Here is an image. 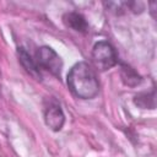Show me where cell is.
<instances>
[{"label":"cell","mask_w":157,"mask_h":157,"mask_svg":"<svg viewBox=\"0 0 157 157\" xmlns=\"http://www.w3.org/2000/svg\"><path fill=\"white\" fill-rule=\"evenodd\" d=\"M67 86L71 92L82 99H91L97 96L99 83L92 66L85 61L75 64L67 74Z\"/></svg>","instance_id":"cell-1"},{"label":"cell","mask_w":157,"mask_h":157,"mask_svg":"<svg viewBox=\"0 0 157 157\" xmlns=\"http://www.w3.org/2000/svg\"><path fill=\"white\" fill-rule=\"evenodd\" d=\"M92 61L101 71L112 69L118 64V55L114 47L104 40L96 43L92 49Z\"/></svg>","instance_id":"cell-2"},{"label":"cell","mask_w":157,"mask_h":157,"mask_svg":"<svg viewBox=\"0 0 157 157\" xmlns=\"http://www.w3.org/2000/svg\"><path fill=\"white\" fill-rule=\"evenodd\" d=\"M34 60L39 69H45L54 76H60V72L63 69V60L56 54V52L50 47H47V45L40 47L37 50Z\"/></svg>","instance_id":"cell-3"},{"label":"cell","mask_w":157,"mask_h":157,"mask_svg":"<svg viewBox=\"0 0 157 157\" xmlns=\"http://www.w3.org/2000/svg\"><path fill=\"white\" fill-rule=\"evenodd\" d=\"M44 120L45 124L54 131L61 130L64 123H65V115L63 113V109L58 103H50L44 112Z\"/></svg>","instance_id":"cell-4"},{"label":"cell","mask_w":157,"mask_h":157,"mask_svg":"<svg viewBox=\"0 0 157 157\" xmlns=\"http://www.w3.org/2000/svg\"><path fill=\"white\" fill-rule=\"evenodd\" d=\"M64 23L66 25V27L80 32V33H86L88 31V23L85 20V17L78 13V12H67L64 15L63 17Z\"/></svg>","instance_id":"cell-5"},{"label":"cell","mask_w":157,"mask_h":157,"mask_svg":"<svg viewBox=\"0 0 157 157\" xmlns=\"http://www.w3.org/2000/svg\"><path fill=\"white\" fill-rule=\"evenodd\" d=\"M17 55H18V60L22 64V66L26 69V71L33 76L36 80H40L42 78V74H40V69L38 67L37 63L34 59L31 58V55L23 49V48H18L17 49Z\"/></svg>","instance_id":"cell-6"},{"label":"cell","mask_w":157,"mask_h":157,"mask_svg":"<svg viewBox=\"0 0 157 157\" xmlns=\"http://www.w3.org/2000/svg\"><path fill=\"white\" fill-rule=\"evenodd\" d=\"M120 76H121L123 82L126 86H130V87H134V86H136V85H139L141 82L140 75L132 67H130L126 64H121L120 65Z\"/></svg>","instance_id":"cell-7"},{"label":"cell","mask_w":157,"mask_h":157,"mask_svg":"<svg viewBox=\"0 0 157 157\" xmlns=\"http://www.w3.org/2000/svg\"><path fill=\"white\" fill-rule=\"evenodd\" d=\"M148 99L150 101H155V93L152 92L151 93V96L147 93V92H145V93H140V94H137L136 97H135V104L136 105H140L141 108H151L150 105H148Z\"/></svg>","instance_id":"cell-8"}]
</instances>
